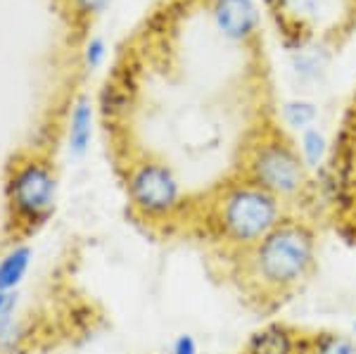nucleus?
Here are the masks:
<instances>
[{
	"label": "nucleus",
	"instance_id": "nucleus-1",
	"mask_svg": "<svg viewBox=\"0 0 356 354\" xmlns=\"http://www.w3.org/2000/svg\"><path fill=\"white\" fill-rule=\"evenodd\" d=\"M316 250L314 226L288 216L245 252V276L266 298L290 295L314 273Z\"/></svg>",
	"mask_w": 356,
	"mask_h": 354
},
{
	"label": "nucleus",
	"instance_id": "nucleus-2",
	"mask_svg": "<svg viewBox=\"0 0 356 354\" xmlns=\"http://www.w3.org/2000/svg\"><path fill=\"white\" fill-rule=\"evenodd\" d=\"M285 216V202L252 181L223 188L211 207V226L226 245L247 252L273 231Z\"/></svg>",
	"mask_w": 356,
	"mask_h": 354
},
{
	"label": "nucleus",
	"instance_id": "nucleus-3",
	"mask_svg": "<svg viewBox=\"0 0 356 354\" xmlns=\"http://www.w3.org/2000/svg\"><path fill=\"white\" fill-rule=\"evenodd\" d=\"M247 181L283 202H292L309 191L312 174L304 167L295 145L278 136H268L252 147L247 159Z\"/></svg>",
	"mask_w": 356,
	"mask_h": 354
},
{
	"label": "nucleus",
	"instance_id": "nucleus-4",
	"mask_svg": "<svg viewBox=\"0 0 356 354\" xmlns=\"http://www.w3.org/2000/svg\"><path fill=\"white\" fill-rule=\"evenodd\" d=\"M126 195L134 212L145 221L162 224L183 209V188L174 169L157 159H143L126 174Z\"/></svg>",
	"mask_w": 356,
	"mask_h": 354
},
{
	"label": "nucleus",
	"instance_id": "nucleus-5",
	"mask_svg": "<svg viewBox=\"0 0 356 354\" xmlns=\"http://www.w3.org/2000/svg\"><path fill=\"white\" fill-rule=\"evenodd\" d=\"M5 195L15 224L36 228L45 224L57 204V176L45 162L29 159L13 169Z\"/></svg>",
	"mask_w": 356,
	"mask_h": 354
},
{
	"label": "nucleus",
	"instance_id": "nucleus-6",
	"mask_svg": "<svg viewBox=\"0 0 356 354\" xmlns=\"http://www.w3.org/2000/svg\"><path fill=\"white\" fill-rule=\"evenodd\" d=\"M211 17L216 29L231 41H250L259 29V8L254 0H214Z\"/></svg>",
	"mask_w": 356,
	"mask_h": 354
},
{
	"label": "nucleus",
	"instance_id": "nucleus-7",
	"mask_svg": "<svg viewBox=\"0 0 356 354\" xmlns=\"http://www.w3.org/2000/svg\"><path fill=\"white\" fill-rule=\"evenodd\" d=\"M304 340L288 323H266L250 335L245 354H304Z\"/></svg>",
	"mask_w": 356,
	"mask_h": 354
},
{
	"label": "nucleus",
	"instance_id": "nucleus-8",
	"mask_svg": "<svg viewBox=\"0 0 356 354\" xmlns=\"http://www.w3.org/2000/svg\"><path fill=\"white\" fill-rule=\"evenodd\" d=\"M278 15L297 29L325 26L337 15V0H275Z\"/></svg>",
	"mask_w": 356,
	"mask_h": 354
},
{
	"label": "nucleus",
	"instance_id": "nucleus-9",
	"mask_svg": "<svg viewBox=\"0 0 356 354\" xmlns=\"http://www.w3.org/2000/svg\"><path fill=\"white\" fill-rule=\"evenodd\" d=\"M93 102L88 95H79L69 112V129H67V145L74 157H83L90 150L93 140Z\"/></svg>",
	"mask_w": 356,
	"mask_h": 354
},
{
	"label": "nucleus",
	"instance_id": "nucleus-10",
	"mask_svg": "<svg viewBox=\"0 0 356 354\" xmlns=\"http://www.w3.org/2000/svg\"><path fill=\"white\" fill-rule=\"evenodd\" d=\"M33 264V248L29 243H15L0 255V293H17Z\"/></svg>",
	"mask_w": 356,
	"mask_h": 354
},
{
	"label": "nucleus",
	"instance_id": "nucleus-11",
	"mask_svg": "<svg viewBox=\"0 0 356 354\" xmlns=\"http://www.w3.org/2000/svg\"><path fill=\"white\" fill-rule=\"evenodd\" d=\"M328 67V53L314 43H297V48H290V70L300 81L314 83L325 74Z\"/></svg>",
	"mask_w": 356,
	"mask_h": 354
},
{
	"label": "nucleus",
	"instance_id": "nucleus-12",
	"mask_svg": "<svg viewBox=\"0 0 356 354\" xmlns=\"http://www.w3.org/2000/svg\"><path fill=\"white\" fill-rule=\"evenodd\" d=\"M297 152H300V157H302V162H304V167H307L309 174L318 176L330 159L328 136H325L318 127L302 131L300 140H297Z\"/></svg>",
	"mask_w": 356,
	"mask_h": 354
},
{
	"label": "nucleus",
	"instance_id": "nucleus-13",
	"mask_svg": "<svg viewBox=\"0 0 356 354\" xmlns=\"http://www.w3.org/2000/svg\"><path fill=\"white\" fill-rule=\"evenodd\" d=\"M304 354H356V338L335 330L307 335L304 340Z\"/></svg>",
	"mask_w": 356,
	"mask_h": 354
},
{
	"label": "nucleus",
	"instance_id": "nucleus-14",
	"mask_svg": "<svg viewBox=\"0 0 356 354\" xmlns=\"http://www.w3.org/2000/svg\"><path fill=\"white\" fill-rule=\"evenodd\" d=\"M280 119H283V124L288 129L302 134V131L312 129L316 124V119H318V107L307 98H290L280 105Z\"/></svg>",
	"mask_w": 356,
	"mask_h": 354
},
{
	"label": "nucleus",
	"instance_id": "nucleus-15",
	"mask_svg": "<svg viewBox=\"0 0 356 354\" xmlns=\"http://www.w3.org/2000/svg\"><path fill=\"white\" fill-rule=\"evenodd\" d=\"M107 57V45L102 38H90L88 43H86V50H83V62L88 70H97V67H102V62H105Z\"/></svg>",
	"mask_w": 356,
	"mask_h": 354
},
{
	"label": "nucleus",
	"instance_id": "nucleus-16",
	"mask_svg": "<svg viewBox=\"0 0 356 354\" xmlns=\"http://www.w3.org/2000/svg\"><path fill=\"white\" fill-rule=\"evenodd\" d=\"M169 354H200L197 338L191 333H178L176 338L171 340Z\"/></svg>",
	"mask_w": 356,
	"mask_h": 354
},
{
	"label": "nucleus",
	"instance_id": "nucleus-17",
	"mask_svg": "<svg viewBox=\"0 0 356 354\" xmlns=\"http://www.w3.org/2000/svg\"><path fill=\"white\" fill-rule=\"evenodd\" d=\"M72 3L81 15H97V13H102V10L107 8V3H110V0H72Z\"/></svg>",
	"mask_w": 356,
	"mask_h": 354
},
{
	"label": "nucleus",
	"instance_id": "nucleus-18",
	"mask_svg": "<svg viewBox=\"0 0 356 354\" xmlns=\"http://www.w3.org/2000/svg\"><path fill=\"white\" fill-rule=\"evenodd\" d=\"M352 333H354V338H356V319H354V323H352Z\"/></svg>",
	"mask_w": 356,
	"mask_h": 354
},
{
	"label": "nucleus",
	"instance_id": "nucleus-19",
	"mask_svg": "<svg viewBox=\"0 0 356 354\" xmlns=\"http://www.w3.org/2000/svg\"><path fill=\"white\" fill-rule=\"evenodd\" d=\"M354 107H356V90H354Z\"/></svg>",
	"mask_w": 356,
	"mask_h": 354
}]
</instances>
